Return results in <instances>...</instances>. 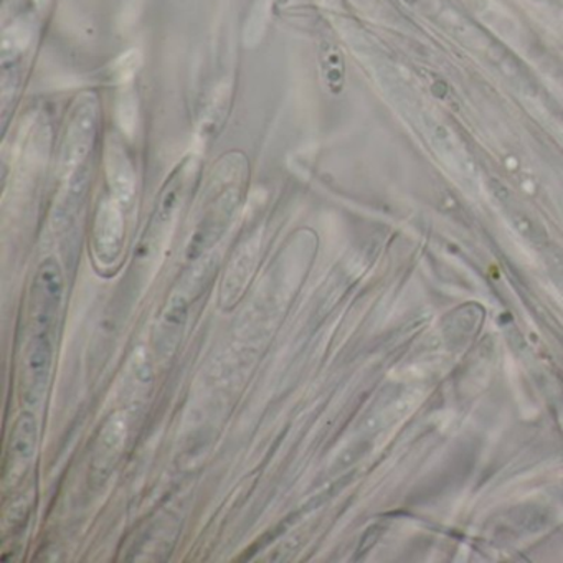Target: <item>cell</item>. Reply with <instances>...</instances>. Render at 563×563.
<instances>
[{
	"instance_id": "6da1fadb",
	"label": "cell",
	"mask_w": 563,
	"mask_h": 563,
	"mask_svg": "<svg viewBox=\"0 0 563 563\" xmlns=\"http://www.w3.org/2000/svg\"><path fill=\"white\" fill-rule=\"evenodd\" d=\"M64 301V276L54 258L42 263L31 288L32 332L54 334Z\"/></svg>"
},
{
	"instance_id": "7a4b0ae2",
	"label": "cell",
	"mask_w": 563,
	"mask_h": 563,
	"mask_svg": "<svg viewBox=\"0 0 563 563\" xmlns=\"http://www.w3.org/2000/svg\"><path fill=\"white\" fill-rule=\"evenodd\" d=\"M47 332H32L21 364V397L27 407H37L47 391L54 364V341Z\"/></svg>"
},
{
	"instance_id": "3957f363",
	"label": "cell",
	"mask_w": 563,
	"mask_h": 563,
	"mask_svg": "<svg viewBox=\"0 0 563 563\" xmlns=\"http://www.w3.org/2000/svg\"><path fill=\"white\" fill-rule=\"evenodd\" d=\"M38 443V424L31 411H24L15 420L8 446V464H5V477L21 476L25 467L34 460Z\"/></svg>"
},
{
	"instance_id": "277c9868",
	"label": "cell",
	"mask_w": 563,
	"mask_h": 563,
	"mask_svg": "<svg viewBox=\"0 0 563 563\" xmlns=\"http://www.w3.org/2000/svg\"><path fill=\"white\" fill-rule=\"evenodd\" d=\"M126 438V427L120 417L111 418L101 430L95 446L93 460H91V479L95 484H103L113 473Z\"/></svg>"
},
{
	"instance_id": "5b68a950",
	"label": "cell",
	"mask_w": 563,
	"mask_h": 563,
	"mask_svg": "<svg viewBox=\"0 0 563 563\" xmlns=\"http://www.w3.org/2000/svg\"><path fill=\"white\" fill-rule=\"evenodd\" d=\"M236 202H239V197L235 194H223L219 202L203 217L202 222L194 233L192 240H190L189 249H187L190 258L202 255L222 236L223 230L227 229L233 212H235Z\"/></svg>"
},
{
	"instance_id": "8992f818",
	"label": "cell",
	"mask_w": 563,
	"mask_h": 563,
	"mask_svg": "<svg viewBox=\"0 0 563 563\" xmlns=\"http://www.w3.org/2000/svg\"><path fill=\"white\" fill-rule=\"evenodd\" d=\"M124 223L121 210L114 203H103L95 227V249L103 263H113L123 245Z\"/></svg>"
},
{
	"instance_id": "52a82bcc",
	"label": "cell",
	"mask_w": 563,
	"mask_h": 563,
	"mask_svg": "<svg viewBox=\"0 0 563 563\" xmlns=\"http://www.w3.org/2000/svg\"><path fill=\"white\" fill-rule=\"evenodd\" d=\"M187 321V301L180 296L174 298L170 305L164 311L163 319H161L159 329L156 332V347L157 351L163 352L164 355H169L174 351L180 335H183L184 324Z\"/></svg>"
},
{
	"instance_id": "ba28073f",
	"label": "cell",
	"mask_w": 563,
	"mask_h": 563,
	"mask_svg": "<svg viewBox=\"0 0 563 563\" xmlns=\"http://www.w3.org/2000/svg\"><path fill=\"white\" fill-rule=\"evenodd\" d=\"M507 212H509V219L512 222L514 229L519 232L522 239H526L527 242L536 246L547 245L549 235H547L545 229L537 220H533L529 213L509 206H507Z\"/></svg>"
},
{
	"instance_id": "9c48e42d",
	"label": "cell",
	"mask_w": 563,
	"mask_h": 563,
	"mask_svg": "<svg viewBox=\"0 0 563 563\" xmlns=\"http://www.w3.org/2000/svg\"><path fill=\"white\" fill-rule=\"evenodd\" d=\"M549 266L553 278H555L563 288V252H560V250H553V252H550Z\"/></svg>"
}]
</instances>
